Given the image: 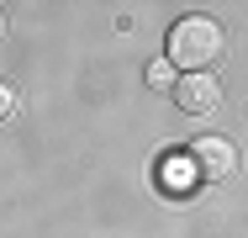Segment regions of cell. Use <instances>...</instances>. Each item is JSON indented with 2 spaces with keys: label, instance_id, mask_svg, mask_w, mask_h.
<instances>
[{
  "label": "cell",
  "instance_id": "cell-1",
  "mask_svg": "<svg viewBox=\"0 0 248 238\" xmlns=\"http://www.w3.org/2000/svg\"><path fill=\"white\" fill-rule=\"evenodd\" d=\"M227 53V32L211 21V16H185L169 27V43H164V58L185 74H206L217 58Z\"/></svg>",
  "mask_w": 248,
  "mask_h": 238
},
{
  "label": "cell",
  "instance_id": "cell-2",
  "mask_svg": "<svg viewBox=\"0 0 248 238\" xmlns=\"http://www.w3.org/2000/svg\"><path fill=\"white\" fill-rule=\"evenodd\" d=\"M185 164H190V175L196 180H232V170H238V148L227 138H196L185 148Z\"/></svg>",
  "mask_w": 248,
  "mask_h": 238
},
{
  "label": "cell",
  "instance_id": "cell-3",
  "mask_svg": "<svg viewBox=\"0 0 248 238\" xmlns=\"http://www.w3.org/2000/svg\"><path fill=\"white\" fill-rule=\"evenodd\" d=\"M217 101H222V85H217L211 74H180V80H174V106L190 111V117H206Z\"/></svg>",
  "mask_w": 248,
  "mask_h": 238
},
{
  "label": "cell",
  "instance_id": "cell-4",
  "mask_svg": "<svg viewBox=\"0 0 248 238\" xmlns=\"http://www.w3.org/2000/svg\"><path fill=\"white\" fill-rule=\"evenodd\" d=\"M174 80H180V74H174L169 58H153V64H148V85H153V90H174Z\"/></svg>",
  "mask_w": 248,
  "mask_h": 238
},
{
  "label": "cell",
  "instance_id": "cell-5",
  "mask_svg": "<svg viewBox=\"0 0 248 238\" xmlns=\"http://www.w3.org/2000/svg\"><path fill=\"white\" fill-rule=\"evenodd\" d=\"M11 111H16V90H11V85H0V122H5Z\"/></svg>",
  "mask_w": 248,
  "mask_h": 238
},
{
  "label": "cell",
  "instance_id": "cell-6",
  "mask_svg": "<svg viewBox=\"0 0 248 238\" xmlns=\"http://www.w3.org/2000/svg\"><path fill=\"white\" fill-rule=\"evenodd\" d=\"M0 37H5V11H0Z\"/></svg>",
  "mask_w": 248,
  "mask_h": 238
}]
</instances>
